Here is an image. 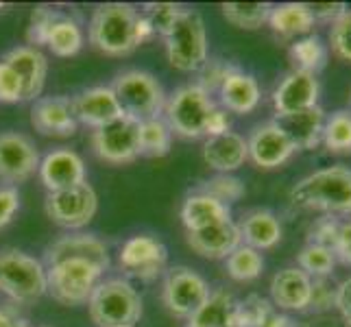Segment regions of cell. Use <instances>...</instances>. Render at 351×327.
Listing matches in <instances>:
<instances>
[{
    "label": "cell",
    "mask_w": 351,
    "mask_h": 327,
    "mask_svg": "<svg viewBox=\"0 0 351 327\" xmlns=\"http://www.w3.org/2000/svg\"><path fill=\"white\" fill-rule=\"evenodd\" d=\"M166 57L181 72H199L208 62V29L199 11L184 9L173 31L164 38Z\"/></svg>",
    "instance_id": "obj_8"
},
{
    "label": "cell",
    "mask_w": 351,
    "mask_h": 327,
    "mask_svg": "<svg viewBox=\"0 0 351 327\" xmlns=\"http://www.w3.org/2000/svg\"><path fill=\"white\" fill-rule=\"evenodd\" d=\"M20 101H24L22 81L14 72V68L0 59V105H14Z\"/></svg>",
    "instance_id": "obj_44"
},
{
    "label": "cell",
    "mask_w": 351,
    "mask_h": 327,
    "mask_svg": "<svg viewBox=\"0 0 351 327\" xmlns=\"http://www.w3.org/2000/svg\"><path fill=\"white\" fill-rule=\"evenodd\" d=\"M325 118H328L325 109L321 105H317V107L306 109V112L284 116V118H275V120L288 133V138L293 140L297 151H312L323 142Z\"/></svg>",
    "instance_id": "obj_24"
},
{
    "label": "cell",
    "mask_w": 351,
    "mask_h": 327,
    "mask_svg": "<svg viewBox=\"0 0 351 327\" xmlns=\"http://www.w3.org/2000/svg\"><path fill=\"white\" fill-rule=\"evenodd\" d=\"M332 53L345 64H351V9L338 18L330 29Z\"/></svg>",
    "instance_id": "obj_40"
},
{
    "label": "cell",
    "mask_w": 351,
    "mask_h": 327,
    "mask_svg": "<svg viewBox=\"0 0 351 327\" xmlns=\"http://www.w3.org/2000/svg\"><path fill=\"white\" fill-rule=\"evenodd\" d=\"M223 221H232L229 205L212 199L205 192H195L181 205V223H184L186 232H201V229Z\"/></svg>",
    "instance_id": "obj_28"
},
{
    "label": "cell",
    "mask_w": 351,
    "mask_h": 327,
    "mask_svg": "<svg viewBox=\"0 0 351 327\" xmlns=\"http://www.w3.org/2000/svg\"><path fill=\"white\" fill-rule=\"evenodd\" d=\"M290 203L299 210L323 212L325 216L351 214V168L330 166L304 177L290 190Z\"/></svg>",
    "instance_id": "obj_2"
},
{
    "label": "cell",
    "mask_w": 351,
    "mask_h": 327,
    "mask_svg": "<svg viewBox=\"0 0 351 327\" xmlns=\"http://www.w3.org/2000/svg\"><path fill=\"white\" fill-rule=\"evenodd\" d=\"M260 327H297V323H293V319L286 317V314H284L282 310L273 308V310L269 312V317H266V319L262 321Z\"/></svg>",
    "instance_id": "obj_51"
},
{
    "label": "cell",
    "mask_w": 351,
    "mask_h": 327,
    "mask_svg": "<svg viewBox=\"0 0 351 327\" xmlns=\"http://www.w3.org/2000/svg\"><path fill=\"white\" fill-rule=\"evenodd\" d=\"M46 48L57 57H75L83 48L81 24L59 11L46 38Z\"/></svg>",
    "instance_id": "obj_30"
},
{
    "label": "cell",
    "mask_w": 351,
    "mask_h": 327,
    "mask_svg": "<svg viewBox=\"0 0 351 327\" xmlns=\"http://www.w3.org/2000/svg\"><path fill=\"white\" fill-rule=\"evenodd\" d=\"M57 14H59V11L57 9H51V7H35L33 9L31 20H29V29H27L29 46H33V48L46 46L48 31H51Z\"/></svg>",
    "instance_id": "obj_42"
},
{
    "label": "cell",
    "mask_w": 351,
    "mask_h": 327,
    "mask_svg": "<svg viewBox=\"0 0 351 327\" xmlns=\"http://www.w3.org/2000/svg\"><path fill=\"white\" fill-rule=\"evenodd\" d=\"M31 125L46 138H70L77 133V118L68 96H40L31 107Z\"/></svg>",
    "instance_id": "obj_16"
},
{
    "label": "cell",
    "mask_w": 351,
    "mask_h": 327,
    "mask_svg": "<svg viewBox=\"0 0 351 327\" xmlns=\"http://www.w3.org/2000/svg\"><path fill=\"white\" fill-rule=\"evenodd\" d=\"M310 308L314 312H328L336 308V286H332L330 277H314Z\"/></svg>",
    "instance_id": "obj_45"
},
{
    "label": "cell",
    "mask_w": 351,
    "mask_h": 327,
    "mask_svg": "<svg viewBox=\"0 0 351 327\" xmlns=\"http://www.w3.org/2000/svg\"><path fill=\"white\" fill-rule=\"evenodd\" d=\"M0 293L22 306L35 304L48 293L46 266L20 249L0 251Z\"/></svg>",
    "instance_id": "obj_4"
},
{
    "label": "cell",
    "mask_w": 351,
    "mask_h": 327,
    "mask_svg": "<svg viewBox=\"0 0 351 327\" xmlns=\"http://www.w3.org/2000/svg\"><path fill=\"white\" fill-rule=\"evenodd\" d=\"M308 9H310V14L314 18V24H317V22L334 24L349 7L345 3H308Z\"/></svg>",
    "instance_id": "obj_47"
},
{
    "label": "cell",
    "mask_w": 351,
    "mask_h": 327,
    "mask_svg": "<svg viewBox=\"0 0 351 327\" xmlns=\"http://www.w3.org/2000/svg\"><path fill=\"white\" fill-rule=\"evenodd\" d=\"M70 103L77 123L92 129H101L103 125L123 116V109H120L112 86H94L81 90L77 96H72Z\"/></svg>",
    "instance_id": "obj_17"
},
{
    "label": "cell",
    "mask_w": 351,
    "mask_h": 327,
    "mask_svg": "<svg viewBox=\"0 0 351 327\" xmlns=\"http://www.w3.org/2000/svg\"><path fill=\"white\" fill-rule=\"evenodd\" d=\"M223 16L229 24L236 29L245 31H258L264 24H269L271 16V3H225L221 5Z\"/></svg>",
    "instance_id": "obj_33"
},
{
    "label": "cell",
    "mask_w": 351,
    "mask_h": 327,
    "mask_svg": "<svg viewBox=\"0 0 351 327\" xmlns=\"http://www.w3.org/2000/svg\"><path fill=\"white\" fill-rule=\"evenodd\" d=\"M275 306L269 299H264L260 295H249L247 299L238 301V321L240 327H260L262 321L269 317V312Z\"/></svg>",
    "instance_id": "obj_41"
},
{
    "label": "cell",
    "mask_w": 351,
    "mask_h": 327,
    "mask_svg": "<svg viewBox=\"0 0 351 327\" xmlns=\"http://www.w3.org/2000/svg\"><path fill=\"white\" fill-rule=\"evenodd\" d=\"M0 327H14V317H9L5 310H0Z\"/></svg>",
    "instance_id": "obj_52"
},
{
    "label": "cell",
    "mask_w": 351,
    "mask_h": 327,
    "mask_svg": "<svg viewBox=\"0 0 351 327\" xmlns=\"http://www.w3.org/2000/svg\"><path fill=\"white\" fill-rule=\"evenodd\" d=\"M214 107L216 103L208 92L197 83H188L166 96L162 118L171 127L173 136L199 140L205 138V127H208V118Z\"/></svg>",
    "instance_id": "obj_5"
},
{
    "label": "cell",
    "mask_w": 351,
    "mask_h": 327,
    "mask_svg": "<svg viewBox=\"0 0 351 327\" xmlns=\"http://www.w3.org/2000/svg\"><path fill=\"white\" fill-rule=\"evenodd\" d=\"M312 297V277L306 275L299 266H286L277 271L271 280V304L277 310L304 312L310 308Z\"/></svg>",
    "instance_id": "obj_21"
},
{
    "label": "cell",
    "mask_w": 351,
    "mask_h": 327,
    "mask_svg": "<svg viewBox=\"0 0 351 327\" xmlns=\"http://www.w3.org/2000/svg\"><path fill=\"white\" fill-rule=\"evenodd\" d=\"M18 210H20V192L11 186H3L0 188V229L14 221Z\"/></svg>",
    "instance_id": "obj_46"
},
{
    "label": "cell",
    "mask_w": 351,
    "mask_h": 327,
    "mask_svg": "<svg viewBox=\"0 0 351 327\" xmlns=\"http://www.w3.org/2000/svg\"><path fill=\"white\" fill-rule=\"evenodd\" d=\"M290 59L295 62V70H306L317 75L328 64V46L319 35H306L290 44Z\"/></svg>",
    "instance_id": "obj_32"
},
{
    "label": "cell",
    "mask_w": 351,
    "mask_h": 327,
    "mask_svg": "<svg viewBox=\"0 0 351 327\" xmlns=\"http://www.w3.org/2000/svg\"><path fill=\"white\" fill-rule=\"evenodd\" d=\"M323 144L334 155H351V109H336L325 118Z\"/></svg>",
    "instance_id": "obj_34"
},
{
    "label": "cell",
    "mask_w": 351,
    "mask_h": 327,
    "mask_svg": "<svg viewBox=\"0 0 351 327\" xmlns=\"http://www.w3.org/2000/svg\"><path fill=\"white\" fill-rule=\"evenodd\" d=\"M199 192H205V195H210L212 199L229 205V203H236L245 197L247 188H245V184H242V179L234 177V175L216 173L214 177H210L208 181H205Z\"/></svg>",
    "instance_id": "obj_37"
},
{
    "label": "cell",
    "mask_w": 351,
    "mask_h": 327,
    "mask_svg": "<svg viewBox=\"0 0 351 327\" xmlns=\"http://www.w3.org/2000/svg\"><path fill=\"white\" fill-rule=\"evenodd\" d=\"M186 242L205 260H225L238 245H242V238L234 221H223L201 232H186Z\"/></svg>",
    "instance_id": "obj_22"
},
{
    "label": "cell",
    "mask_w": 351,
    "mask_h": 327,
    "mask_svg": "<svg viewBox=\"0 0 351 327\" xmlns=\"http://www.w3.org/2000/svg\"><path fill=\"white\" fill-rule=\"evenodd\" d=\"M334 256L343 264L351 266V221H343L338 229V240L334 247Z\"/></svg>",
    "instance_id": "obj_49"
},
{
    "label": "cell",
    "mask_w": 351,
    "mask_h": 327,
    "mask_svg": "<svg viewBox=\"0 0 351 327\" xmlns=\"http://www.w3.org/2000/svg\"><path fill=\"white\" fill-rule=\"evenodd\" d=\"M210 284L205 277L192 271L190 266H173L166 269L164 286H162V301L166 310L179 319H190L203 301L210 297Z\"/></svg>",
    "instance_id": "obj_10"
},
{
    "label": "cell",
    "mask_w": 351,
    "mask_h": 327,
    "mask_svg": "<svg viewBox=\"0 0 351 327\" xmlns=\"http://www.w3.org/2000/svg\"><path fill=\"white\" fill-rule=\"evenodd\" d=\"M120 269L127 275L138 277V280L151 282L155 277L166 273L168 266V249L162 240L153 236L140 234L131 236L118 253Z\"/></svg>",
    "instance_id": "obj_13"
},
{
    "label": "cell",
    "mask_w": 351,
    "mask_h": 327,
    "mask_svg": "<svg viewBox=\"0 0 351 327\" xmlns=\"http://www.w3.org/2000/svg\"><path fill=\"white\" fill-rule=\"evenodd\" d=\"M173 144V131L166 125V120L151 118L144 120L140 127V151L147 157H164L171 153Z\"/></svg>",
    "instance_id": "obj_35"
},
{
    "label": "cell",
    "mask_w": 351,
    "mask_h": 327,
    "mask_svg": "<svg viewBox=\"0 0 351 327\" xmlns=\"http://www.w3.org/2000/svg\"><path fill=\"white\" fill-rule=\"evenodd\" d=\"M319 94L321 86L317 75L306 70H290L271 94L275 118L293 116L299 112H306L310 107H317Z\"/></svg>",
    "instance_id": "obj_14"
},
{
    "label": "cell",
    "mask_w": 351,
    "mask_h": 327,
    "mask_svg": "<svg viewBox=\"0 0 351 327\" xmlns=\"http://www.w3.org/2000/svg\"><path fill=\"white\" fill-rule=\"evenodd\" d=\"M349 101H351V94H349Z\"/></svg>",
    "instance_id": "obj_54"
},
{
    "label": "cell",
    "mask_w": 351,
    "mask_h": 327,
    "mask_svg": "<svg viewBox=\"0 0 351 327\" xmlns=\"http://www.w3.org/2000/svg\"><path fill=\"white\" fill-rule=\"evenodd\" d=\"M123 114L144 123L160 118L166 105V92L162 83L147 70H125L114 79L112 86Z\"/></svg>",
    "instance_id": "obj_6"
},
{
    "label": "cell",
    "mask_w": 351,
    "mask_h": 327,
    "mask_svg": "<svg viewBox=\"0 0 351 327\" xmlns=\"http://www.w3.org/2000/svg\"><path fill=\"white\" fill-rule=\"evenodd\" d=\"M225 271L234 282H253L258 280L264 271V258L262 251L238 245L229 256L225 258Z\"/></svg>",
    "instance_id": "obj_31"
},
{
    "label": "cell",
    "mask_w": 351,
    "mask_h": 327,
    "mask_svg": "<svg viewBox=\"0 0 351 327\" xmlns=\"http://www.w3.org/2000/svg\"><path fill=\"white\" fill-rule=\"evenodd\" d=\"M242 245L253 247L258 251L273 249L275 245H280V240L284 236V229L280 218H277L271 210H251L242 216V221L238 225Z\"/></svg>",
    "instance_id": "obj_25"
},
{
    "label": "cell",
    "mask_w": 351,
    "mask_h": 327,
    "mask_svg": "<svg viewBox=\"0 0 351 327\" xmlns=\"http://www.w3.org/2000/svg\"><path fill=\"white\" fill-rule=\"evenodd\" d=\"M238 66L225 62V59H208L201 68H199V79L197 86H201L210 96L221 90V86L225 83V79L232 75Z\"/></svg>",
    "instance_id": "obj_39"
},
{
    "label": "cell",
    "mask_w": 351,
    "mask_h": 327,
    "mask_svg": "<svg viewBox=\"0 0 351 327\" xmlns=\"http://www.w3.org/2000/svg\"><path fill=\"white\" fill-rule=\"evenodd\" d=\"M249 160L262 171H273V168L284 166L290 157L297 153L293 140L288 138V133L280 127L277 120L262 123L251 131L247 140Z\"/></svg>",
    "instance_id": "obj_15"
},
{
    "label": "cell",
    "mask_w": 351,
    "mask_h": 327,
    "mask_svg": "<svg viewBox=\"0 0 351 327\" xmlns=\"http://www.w3.org/2000/svg\"><path fill=\"white\" fill-rule=\"evenodd\" d=\"M216 94H219L221 107L232 114H251L262 99L258 81L247 75V72H242L240 68H236L225 79V83Z\"/></svg>",
    "instance_id": "obj_26"
},
{
    "label": "cell",
    "mask_w": 351,
    "mask_h": 327,
    "mask_svg": "<svg viewBox=\"0 0 351 327\" xmlns=\"http://www.w3.org/2000/svg\"><path fill=\"white\" fill-rule=\"evenodd\" d=\"M40 171V151L29 136L18 131L0 133V181L14 188Z\"/></svg>",
    "instance_id": "obj_12"
},
{
    "label": "cell",
    "mask_w": 351,
    "mask_h": 327,
    "mask_svg": "<svg viewBox=\"0 0 351 327\" xmlns=\"http://www.w3.org/2000/svg\"><path fill=\"white\" fill-rule=\"evenodd\" d=\"M14 327H31L27 321H22V319H14Z\"/></svg>",
    "instance_id": "obj_53"
},
{
    "label": "cell",
    "mask_w": 351,
    "mask_h": 327,
    "mask_svg": "<svg viewBox=\"0 0 351 327\" xmlns=\"http://www.w3.org/2000/svg\"><path fill=\"white\" fill-rule=\"evenodd\" d=\"M44 260H46V266L64 262V260H88L103 271L110 269V264H112L107 245L101 238L90 236V234H70V236L55 240L51 247H46Z\"/></svg>",
    "instance_id": "obj_19"
},
{
    "label": "cell",
    "mask_w": 351,
    "mask_h": 327,
    "mask_svg": "<svg viewBox=\"0 0 351 327\" xmlns=\"http://www.w3.org/2000/svg\"><path fill=\"white\" fill-rule=\"evenodd\" d=\"M105 271L88 260H64L46 266L48 293L62 306H86Z\"/></svg>",
    "instance_id": "obj_7"
},
{
    "label": "cell",
    "mask_w": 351,
    "mask_h": 327,
    "mask_svg": "<svg viewBox=\"0 0 351 327\" xmlns=\"http://www.w3.org/2000/svg\"><path fill=\"white\" fill-rule=\"evenodd\" d=\"M232 131V118H229V112L221 105H216L212 109V114L208 118V127H205V138H212V136H221V133Z\"/></svg>",
    "instance_id": "obj_48"
},
{
    "label": "cell",
    "mask_w": 351,
    "mask_h": 327,
    "mask_svg": "<svg viewBox=\"0 0 351 327\" xmlns=\"http://www.w3.org/2000/svg\"><path fill=\"white\" fill-rule=\"evenodd\" d=\"M203 160L212 171L232 175L249 160L247 140L236 131H227V133H221V136L205 138Z\"/></svg>",
    "instance_id": "obj_23"
},
{
    "label": "cell",
    "mask_w": 351,
    "mask_h": 327,
    "mask_svg": "<svg viewBox=\"0 0 351 327\" xmlns=\"http://www.w3.org/2000/svg\"><path fill=\"white\" fill-rule=\"evenodd\" d=\"M140 127L136 118L123 114L112 123L94 129L92 133V151L101 162L107 164H131L142 155L140 151Z\"/></svg>",
    "instance_id": "obj_9"
},
{
    "label": "cell",
    "mask_w": 351,
    "mask_h": 327,
    "mask_svg": "<svg viewBox=\"0 0 351 327\" xmlns=\"http://www.w3.org/2000/svg\"><path fill=\"white\" fill-rule=\"evenodd\" d=\"M336 310L343 321L351 327V277L336 286Z\"/></svg>",
    "instance_id": "obj_50"
},
{
    "label": "cell",
    "mask_w": 351,
    "mask_h": 327,
    "mask_svg": "<svg viewBox=\"0 0 351 327\" xmlns=\"http://www.w3.org/2000/svg\"><path fill=\"white\" fill-rule=\"evenodd\" d=\"M46 216L64 229H81L92 223L99 210L96 190L88 184H79L75 188L48 192L44 203Z\"/></svg>",
    "instance_id": "obj_11"
},
{
    "label": "cell",
    "mask_w": 351,
    "mask_h": 327,
    "mask_svg": "<svg viewBox=\"0 0 351 327\" xmlns=\"http://www.w3.org/2000/svg\"><path fill=\"white\" fill-rule=\"evenodd\" d=\"M186 327H240L238 299L225 288H216L203 306L188 319Z\"/></svg>",
    "instance_id": "obj_27"
},
{
    "label": "cell",
    "mask_w": 351,
    "mask_h": 327,
    "mask_svg": "<svg viewBox=\"0 0 351 327\" xmlns=\"http://www.w3.org/2000/svg\"><path fill=\"white\" fill-rule=\"evenodd\" d=\"M38 175L48 192L68 190L88 181L86 164H83L81 155H77L70 149H55L51 153H46L40 160Z\"/></svg>",
    "instance_id": "obj_18"
},
{
    "label": "cell",
    "mask_w": 351,
    "mask_h": 327,
    "mask_svg": "<svg viewBox=\"0 0 351 327\" xmlns=\"http://www.w3.org/2000/svg\"><path fill=\"white\" fill-rule=\"evenodd\" d=\"M269 27L275 35L284 40H293L299 35H310L314 29V18L308 9V3H282L273 5L269 16Z\"/></svg>",
    "instance_id": "obj_29"
},
{
    "label": "cell",
    "mask_w": 351,
    "mask_h": 327,
    "mask_svg": "<svg viewBox=\"0 0 351 327\" xmlns=\"http://www.w3.org/2000/svg\"><path fill=\"white\" fill-rule=\"evenodd\" d=\"M184 7L181 5H173V3H149L140 9L142 18L149 22V27L153 29V33H160L162 38H166L168 33L173 31L175 22L179 20Z\"/></svg>",
    "instance_id": "obj_38"
},
{
    "label": "cell",
    "mask_w": 351,
    "mask_h": 327,
    "mask_svg": "<svg viewBox=\"0 0 351 327\" xmlns=\"http://www.w3.org/2000/svg\"><path fill=\"white\" fill-rule=\"evenodd\" d=\"M297 262H299V269L314 280V277H330L334 273L336 256L330 249H323L317 245H306L299 251Z\"/></svg>",
    "instance_id": "obj_36"
},
{
    "label": "cell",
    "mask_w": 351,
    "mask_h": 327,
    "mask_svg": "<svg viewBox=\"0 0 351 327\" xmlns=\"http://www.w3.org/2000/svg\"><path fill=\"white\" fill-rule=\"evenodd\" d=\"M338 229H341V221L334 216H323L319 221H314L310 232H308V245H317L323 249H330L334 253L336 240H338Z\"/></svg>",
    "instance_id": "obj_43"
},
{
    "label": "cell",
    "mask_w": 351,
    "mask_h": 327,
    "mask_svg": "<svg viewBox=\"0 0 351 327\" xmlns=\"http://www.w3.org/2000/svg\"><path fill=\"white\" fill-rule=\"evenodd\" d=\"M3 62L14 68V72L20 77L24 101H38L44 92L48 77L46 55L40 48L33 46H16L3 55Z\"/></svg>",
    "instance_id": "obj_20"
},
{
    "label": "cell",
    "mask_w": 351,
    "mask_h": 327,
    "mask_svg": "<svg viewBox=\"0 0 351 327\" xmlns=\"http://www.w3.org/2000/svg\"><path fill=\"white\" fill-rule=\"evenodd\" d=\"M153 35L149 22L136 7L127 3L96 7L88 27L90 44L107 57H127Z\"/></svg>",
    "instance_id": "obj_1"
},
{
    "label": "cell",
    "mask_w": 351,
    "mask_h": 327,
    "mask_svg": "<svg viewBox=\"0 0 351 327\" xmlns=\"http://www.w3.org/2000/svg\"><path fill=\"white\" fill-rule=\"evenodd\" d=\"M90 319L96 327H136L142 319V297L125 277H110L94 288L88 301Z\"/></svg>",
    "instance_id": "obj_3"
}]
</instances>
